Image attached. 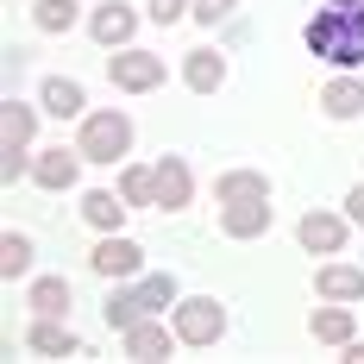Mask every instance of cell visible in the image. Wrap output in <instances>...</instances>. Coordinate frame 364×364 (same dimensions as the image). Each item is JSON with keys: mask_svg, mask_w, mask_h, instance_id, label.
<instances>
[{"mask_svg": "<svg viewBox=\"0 0 364 364\" xmlns=\"http://www.w3.org/2000/svg\"><path fill=\"white\" fill-rule=\"evenodd\" d=\"M139 314H145V301H139V283H132V277H126V283H113L107 301H101V321H107L113 333H126Z\"/></svg>", "mask_w": 364, "mask_h": 364, "instance_id": "obj_22", "label": "cell"}, {"mask_svg": "<svg viewBox=\"0 0 364 364\" xmlns=\"http://www.w3.org/2000/svg\"><path fill=\"white\" fill-rule=\"evenodd\" d=\"M308 57H321L333 70H358L364 63V0H327L308 26H301Z\"/></svg>", "mask_w": 364, "mask_h": 364, "instance_id": "obj_1", "label": "cell"}, {"mask_svg": "<svg viewBox=\"0 0 364 364\" xmlns=\"http://www.w3.org/2000/svg\"><path fill=\"white\" fill-rule=\"evenodd\" d=\"M107 82L119 95H157L164 82H170V63L157 57V50H139V44H119L107 57Z\"/></svg>", "mask_w": 364, "mask_h": 364, "instance_id": "obj_5", "label": "cell"}, {"mask_svg": "<svg viewBox=\"0 0 364 364\" xmlns=\"http://www.w3.org/2000/svg\"><path fill=\"white\" fill-rule=\"evenodd\" d=\"M339 358H346V364H364V339H352V346H339Z\"/></svg>", "mask_w": 364, "mask_h": 364, "instance_id": "obj_30", "label": "cell"}, {"mask_svg": "<svg viewBox=\"0 0 364 364\" xmlns=\"http://www.w3.org/2000/svg\"><path fill=\"white\" fill-rule=\"evenodd\" d=\"M113 188H119V195H126L132 208H157V164H132V157H126V164H119V182H113Z\"/></svg>", "mask_w": 364, "mask_h": 364, "instance_id": "obj_21", "label": "cell"}, {"mask_svg": "<svg viewBox=\"0 0 364 364\" xmlns=\"http://www.w3.org/2000/svg\"><path fill=\"white\" fill-rule=\"evenodd\" d=\"M270 220H277L270 201H220V232L226 239H264Z\"/></svg>", "mask_w": 364, "mask_h": 364, "instance_id": "obj_16", "label": "cell"}, {"mask_svg": "<svg viewBox=\"0 0 364 364\" xmlns=\"http://www.w3.org/2000/svg\"><path fill=\"white\" fill-rule=\"evenodd\" d=\"M170 327H176V339L188 352H208V346L226 339V301L220 295H182L170 308Z\"/></svg>", "mask_w": 364, "mask_h": 364, "instance_id": "obj_4", "label": "cell"}, {"mask_svg": "<svg viewBox=\"0 0 364 364\" xmlns=\"http://www.w3.org/2000/svg\"><path fill=\"white\" fill-rule=\"evenodd\" d=\"M139 283V301H145V314H164V308H176V277L170 270H145V277H132Z\"/></svg>", "mask_w": 364, "mask_h": 364, "instance_id": "obj_24", "label": "cell"}, {"mask_svg": "<svg viewBox=\"0 0 364 364\" xmlns=\"http://www.w3.org/2000/svg\"><path fill=\"white\" fill-rule=\"evenodd\" d=\"M214 201H270V176L264 170H220Z\"/></svg>", "mask_w": 364, "mask_h": 364, "instance_id": "obj_20", "label": "cell"}, {"mask_svg": "<svg viewBox=\"0 0 364 364\" xmlns=\"http://www.w3.org/2000/svg\"><path fill=\"white\" fill-rule=\"evenodd\" d=\"M239 13V0H195V26H226Z\"/></svg>", "mask_w": 364, "mask_h": 364, "instance_id": "obj_28", "label": "cell"}, {"mask_svg": "<svg viewBox=\"0 0 364 364\" xmlns=\"http://www.w3.org/2000/svg\"><path fill=\"white\" fill-rule=\"evenodd\" d=\"M314 295L321 301H364V270L339 264V257H321L314 264Z\"/></svg>", "mask_w": 364, "mask_h": 364, "instance_id": "obj_14", "label": "cell"}, {"mask_svg": "<svg viewBox=\"0 0 364 364\" xmlns=\"http://www.w3.org/2000/svg\"><path fill=\"white\" fill-rule=\"evenodd\" d=\"M151 26H176V19H195V0H145Z\"/></svg>", "mask_w": 364, "mask_h": 364, "instance_id": "obj_27", "label": "cell"}, {"mask_svg": "<svg viewBox=\"0 0 364 364\" xmlns=\"http://www.w3.org/2000/svg\"><path fill=\"white\" fill-rule=\"evenodd\" d=\"M182 88H188V95H220V88H226V50L195 44V50L182 57Z\"/></svg>", "mask_w": 364, "mask_h": 364, "instance_id": "obj_13", "label": "cell"}, {"mask_svg": "<svg viewBox=\"0 0 364 364\" xmlns=\"http://www.w3.org/2000/svg\"><path fill=\"white\" fill-rule=\"evenodd\" d=\"M88 270L107 277V283H126V277H145V245L126 239V232H101L95 252H88Z\"/></svg>", "mask_w": 364, "mask_h": 364, "instance_id": "obj_7", "label": "cell"}, {"mask_svg": "<svg viewBox=\"0 0 364 364\" xmlns=\"http://www.w3.org/2000/svg\"><path fill=\"white\" fill-rule=\"evenodd\" d=\"M321 113H327V119H358V113H364V82H358V70L333 75L327 88H321Z\"/></svg>", "mask_w": 364, "mask_h": 364, "instance_id": "obj_19", "label": "cell"}, {"mask_svg": "<svg viewBox=\"0 0 364 364\" xmlns=\"http://www.w3.org/2000/svg\"><path fill=\"white\" fill-rule=\"evenodd\" d=\"M308 333H314L321 346H352V339H358V321H352V301H321V308L308 314Z\"/></svg>", "mask_w": 364, "mask_h": 364, "instance_id": "obj_18", "label": "cell"}, {"mask_svg": "<svg viewBox=\"0 0 364 364\" xmlns=\"http://www.w3.org/2000/svg\"><path fill=\"white\" fill-rule=\"evenodd\" d=\"M82 151L75 145H44V151H32V182L44 188V195H63V188H75V176H82Z\"/></svg>", "mask_w": 364, "mask_h": 364, "instance_id": "obj_9", "label": "cell"}, {"mask_svg": "<svg viewBox=\"0 0 364 364\" xmlns=\"http://www.w3.org/2000/svg\"><path fill=\"white\" fill-rule=\"evenodd\" d=\"M132 113L119 107H88L82 119H75V151L88 157V164H126L132 157Z\"/></svg>", "mask_w": 364, "mask_h": 364, "instance_id": "obj_2", "label": "cell"}, {"mask_svg": "<svg viewBox=\"0 0 364 364\" xmlns=\"http://www.w3.org/2000/svg\"><path fill=\"white\" fill-rule=\"evenodd\" d=\"M119 346H126V358H170V352H176L182 339H176V327H170V321H157V314H139V321H132V327L119 333Z\"/></svg>", "mask_w": 364, "mask_h": 364, "instance_id": "obj_10", "label": "cell"}, {"mask_svg": "<svg viewBox=\"0 0 364 364\" xmlns=\"http://www.w3.org/2000/svg\"><path fill=\"white\" fill-rule=\"evenodd\" d=\"M195 201V170H188V157H157V214H182Z\"/></svg>", "mask_w": 364, "mask_h": 364, "instance_id": "obj_12", "label": "cell"}, {"mask_svg": "<svg viewBox=\"0 0 364 364\" xmlns=\"http://www.w3.org/2000/svg\"><path fill=\"white\" fill-rule=\"evenodd\" d=\"M126 214H132V201L119 188H82V220L95 232H126Z\"/></svg>", "mask_w": 364, "mask_h": 364, "instance_id": "obj_17", "label": "cell"}, {"mask_svg": "<svg viewBox=\"0 0 364 364\" xmlns=\"http://www.w3.org/2000/svg\"><path fill=\"white\" fill-rule=\"evenodd\" d=\"M346 239H352V214L346 208H308V214L295 220V245L308 257H339Z\"/></svg>", "mask_w": 364, "mask_h": 364, "instance_id": "obj_6", "label": "cell"}, {"mask_svg": "<svg viewBox=\"0 0 364 364\" xmlns=\"http://www.w3.org/2000/svg\"><path fill=\"white\" fill-rule=\"evenodd\" d=\"M26 308H32V314H70V308H75V289L63 283V277H38L32 289H26Z\"/></svg>", "mask_w": 364, "mask_h": 364, "instance_id": "obj_23", "label": "cell"}, {"mask_svg": "<svg viewBox=\"0 0 364 364\" xmlns=\"http://www.w3.org/2000/svg\"><path fill=\"white\" fill-rule=\"evenodd\" d=\"M32 239H26V232H6V239H0V277H6V283H19V277H26V270H32Z\"/></svg>", "mask_w": 364, "mask_h": 364, "instance_id": "obj_26", "label": "cell"}, {"mask_svg": "<svg viewBox=\"0 0 364 364\" xmlns=\"http://www.w3.org/2000/svg\"><path fill=\"white\" fill-rule=\"evenodd\" d=\"M26 352L32 358H82V339H75V327H63V314H32Z\"/></svg>", "mask_w": 364, "mask_h": 364, "instance_id": "obj_11", "label": "cell"}, {"mask_svg": "<svg viewBox=\"0 0 364 364\" xmlns=\"http://www.w3.org/2000/svg\"><path fill=\"white\" fill-rule=\"evenodd\" d=\"M139 26H145V13H139V6H126V0H101V6H88V38H95L101 50L132 44Z\"/></svg>", "mask_w": 364, "mask_h": 364, "instance_id": "obj_8", "label": "cell"}, {"mask_svg": "<svg viewBox=\"0 0 364 364\" xmlns=\"http://www.w3.org/2000/svg\"><path fill=\"white\" fill-rule=\"evenodd\" d=\"M339 208L352 214V226H364V182H352V188H346V201H339Z\"/></svg>", "mask_w": 364, "mask_h": 364, "instance_id": "obj_29", "label": "cell"}, {"mask_svg": "<svg viewBox=\"0 0 364 364\" xmlns=\"http://www.w3.org/2000/svg\"><path fill=\"white\" fill-rule=\"evenodd\" d=\"M38 107L50 113V119H82L88 113V88L75 75H44L38 82Z\"/></svg>", "mask_w": 364, "mask_h": 364, "instance_id": "obj_15", "label": "cell"}, {"mask_svg": "<svg viewBox=\"0 0 364 364\" xmlns=\"http://www.w3.org/2000/svg\"><path fill=\"white\" fill-rule=\"evenodd\" d=\"M75 13H82V6H75V0H32V26L38 32H75Z\"/></svg>", "mask_w": 364, "mask_h": 364, "instance_id": "obj_25", "label": "cell"}, {"mask_svg": "<svg viewBox=\"0 0 364 364\" xmlns=\"http://www.w3.org/2000/svg\"><path fill=\"white\" fill-rule=\"evenodd\" d=\"M38 113L44 107H26V101H0V182H13L32 170V139H38Z\"/></svg>", "mask_w": 364, "mask_h": 364, "instance_id": "obj_3", "label": "cell"}]
</instances>
